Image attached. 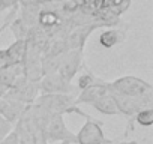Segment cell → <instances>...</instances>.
I'll use <instances>...</instances> for the list:
<instances>
[{
    "label": "cell",
    "instance_id": "obj_1",
    "mask_svg": "<svg viewBox=\"0 0 153 144\" xmlns=\"http://www.w3.org/2000/svg\"><path fill=\"white\" fill-rule=\"evenodd\" d=\"M108 90H110V95L114 99V104L117 107L119 114H122L128 119V125H126V129H125V137H128L131 132H134V117H135V114L143 108H153V92L147 93L143 98H131V96L120 95V93L111 90L110 87H108Z\"/></svg>",
    "mask_w": 153,
    "mask_h": 144
},
{
    "label": "cell",
    "instance_id": "obj_2",
    "mask_svg": "<svg viewBox=\"0 0 153 144\" xmlns=\"http://www.w3.org/2000/svg\"><path fill=\"white\" fill-rule=\"evenodd\" d=\"M75 98H76L75 95H39L35 104L44 108L50 114H59V116L78 114L86 120L93 119L90 114L83 111L80 105H76Z\"/></svg>",
    "mask_w": 153,
    "mask_h": 144
},
{
    "label": "cell",
    "instance_id": "obj_3",
    "mask_svg": "<svg viewBox=\"0 0 153 144\" xmlns=\"http://www.w3.org/2000/svg\"><path fill=\"white\" fill-rule=\"evenodd\" d=\"M108 87L120 95L131 96V98H143L147 93L153 92V87L149 81L141 80L134 75H123V77L108 83Z\"/></svg>",
    "mask_w": 153,
    "mask_h": 144
},
{
    "label": "cell",
    "instance_id": "obj_4",
    "mask_svg": "<svg viewBox=\"0 0 153 144\" xmlns=\"http://www.w3.org/2000/svg\"><path fill=\"white\" fill-rule=\"evenodd\" d=\"M47 144H76L75 134L69 131L63 116L51 114L45 129Z\"/></svg>",
    "mask_w": 153,
    "mask_h": 144
},
{
    "label": "cell",
    "instance_id": "obj_5",
    "mask_svg": "<svg viewBox=\"0 0 153 144\" xmlns=\"http://www.w3.org/2000/svg\"><path fill=\"white\" fill-rule=\"evenodd\" d=\"M76 144H114L104 132V122L98 119H89L75 134Z\"/></svg>",
    "mask_w": 153,
    "mask_h": 144
},
{
    "label": "cell",
    "instance_id": "obj_6",
    "mask_svg": "<svg viewBox=\"0 0 153 144\" xmlns=\"http://www.w3.org/2000/svg\"><path fill=\"white\" fill-rule=\"evenodd\" d=\"M17 101H20L24 105H32L36 102L38 96L41 95L39 92V83H33L30 80H27L26 77H18L15 80V83L11 86V89L5 93Z\"/></svg>",
    "mask_w": 153,
    "mask_h": 144
},
{
    "label": "cell",
    "instance_id": "obj_7",
    "mask_svg": "<svg viewBox=\"0 0 153 144\" xmlns=\"http://www.w3.org/2000/svg\"><path fill=\"white\" fill-rule=\"evenodd\" d=\"M39 92L41 95H75L78 90L72 83H68L59 72L56 74L44 75L39 81Z\"/></svg>",
    "mask_w": 153,
    "mask_h": 144
},
{
    "label": "cell",
    "instance_id": "obj_8",
    "mask_svg": "<svg viewBox=\"0 0 153 144\" xmlns=\"http://www.w3.org/2000/svg\"><path fill=\"white\" fill-rule=\"evenodd\" d=\"M84 51L81 50H68L63 56H62V62L59 66V74L68 81L72 83V80L76 77L78 72H81L84 63Z\"/></svg>",
    "mask_w": 153,
    "mask_h": 144
},
{
    "label": "cell",
    "instance_id": "obj_9",
    "mask_svg": "<svg viewBox=\"0 0 153 144\" xmlns=\"http://www.w3.org/2000/svg\"><path fill=\"white\" fill-rule=\"evenodd\" d=\"M26 107L27 105L21 104L20 101H17L8 95L0 96V116L6 119L8 122H11L12 125H15L21 119Z\"/></svg>",
    "mask_w": 153,
    "mask_h": 144
},
{
    "label": "cell",
    "instance_id": "obj_10",
    "mask_svg": "<svg viewBox=\"0 0 153 144\" xmlns=\"http://www.w3.org/2000/svg\"><path fill=\"white\" fill-rule=\"evenodd\" d=\"M108 92V83L107 81H101V83H96L93 86H89L87 89L78 92L75 98V102L76 105H92L98 98H101L102 95H105Z\"/></svg>",
    "mask_w": 153,
    "mask_h": 144
},
{
    "label": "cell",
    "instance_id": "obj_11",
    "mask_svg": "<svg viewBox=\"0 0 153 144\" xmlns=\"http://www.w3.org/2000/svg\"><path fill=\"white\" fill-rule=\"evenodd\" d=\"M14 131L17 134L18 144H39L38 137L35 135V132L32 131V128L26 123L23 117L14 125Z\"/></svg>",
    "mask_w": 153,
    "mask_h": 144
},
{
    "label": "cell",
    "instance_id": "obj_12",
    "mask_svg": "<svg viewBox=\"0 0 153 144\" xmlns=\"http://www.w3.org/2000/svg\"><path fill=\"white\" fill-rule=\"evenodd\" d=\"M6 50L8 54V60H9V66L14 65H21L26 56V50H27V41H14Z\"/></svg>",
    "mask_w": 153,
    "mask_h": 144
},
{
    "label": "cell",
    "instance_id": "obj_13",
    "mask_svg": "<svg viewBox=\"0 0 153 144\" xmlns=\"http://www.w3.org/2000/svg\"><path fill=\"white\" fill-rule=\"evenodd\" d=\"M125 39V32L116 27H108L99 35V44L104 48H113Z\"/></svg>",
    "mask_w": 153,
    "mask_h": 144
},
{
    "label": "cell",
    "instance_id": "obj_14",
    "mask_svg": "<svg viewBox=\"0 0 153 144\" xmlns=\"http://www.w3.org/2000/svg\"><path fill=\"white\" fill-rule=\"evenodd\" d=\"M92 107H93L98 113H101V114H104V116H119L117 107H116V104H114L113 96L110 95V90H108L105 95H102L101 98H98V99L92 104Z\"/></svg>",
    "mask_w": 153,
    "mask_h": 144
},
{
    "label": "cell",
    "instance_id": "obj_15",
    "mask_svg": "<svg viewBox=\"0 0 153 144\" xmlns=\"http://www.w3.org/2000/svg\"><path fill=\"white\" fill-rule=\"evenodd\" d=\"M84 72H81V75L78 77V80H76V84H74L75 86V89L78 90V92H81V90H84V89H87L89 86H93V84H96V83H101V81H104V80H101V78H98L92 71H89L86 66H84Z\"/></svg>",
    "mask_w": 153,
    "mask_h": 144
},
{
    "label": "cell",
    "instance_id": "obj_16",
    "mask_svg": "<svg viewBox=\"0 0 153 144\" xmlns=\"http://www.w3.org/2000/svg\"><path fill=\"white\" fill-rule=\"evenodd\" d=\"M8 29H9V30L12 32V35L15 36V41H27V36H29L30 29H29L18 17L9 24Z\"/></svg>",
    "mask_w": 153,
    "mask_h": 144
},
{
    "label": "cell",
    "instance_id": "obj_17",
    "mask_svg": "<svg viewBox=\"0 0 153 144\" xmlns=\"http://www.w3.org/2000/svg\"><path fill=\"white\" fill-rule=\"evenodd\" d=\"M134 123H137L140 126H144V128H150L153 125V108L140 110L134 117Z\"/></svg>",
    "mask_w": 153,
    "mask_h": 144
},
{
    "label": "cell",
    "instance_id": "obj_18",
    "mask_svg": "<svg viewBox=\"0 0 153 144\" xmlns=\"http://www.w3.org/2000/svg\"><path fill=\"white\" fill-rule=\"evenodd\" d=\"M12 131H14V125L0 116V143H2Z\"/></svg>",
    "mask_w": 153,
    "mask_h": 144
},
{
    "label": "cell",
    "instance_id": "obj_19",
    "mask_svg": "<svg viewBox=\"0 0 153 144\" xmlns=\"http://www.w3.org/2000/svg\"><path fill=\"white\" fill-rule=\"evenodd\" d=\"M21 0H0V12H5V11H9L15 6L20 5Z\"/></svg>",
    "mask_w": 153,
    "mask_h": 144
},
{
    "label": "cell",
    "instance_id": "obj_20",
    "mask_svg": "<svg viewBox=\"0 0 153 144\" xmlns=\"http://www.w3.org/2000/svg\"><path fill=\"white\" fill-rule=\"evenodd\" d=\"M5 68H9V60H8L6 50L2 48L0 50V69H5Z\"/></svg>",
    "mask_w": 153,
    "mask_h": 144
},
{
    "label": "cell",
    "instance_id": "obj_21",
    "mask_svg": "<svg viewBox=\"0 0 153 144\" xmlns=\"http://www.w3.org/2000/svg\"><path fill=\"white\" fill-rule=\"evenodd\" d=\"M0 144H18V140H17V134H15V131H12L2 143Z\"/></svg>",
    "mask_w": 153,
    "mask_h": 144
},
{
    "label": "cell",
    "instance_id": "obj_22",
    "mask_svg": "<svg viewBox=\"0 0 153 144\" xmlns=\"http://www.w3.org/2000/svg\"><path fill=\"white\" fill-rule=\"evenodd\" d=\"M0 96H3V95H2V93H0Z\"/></svg>",
    "mask_w": 153,
    "mask_h": 144
}]
</instances>
